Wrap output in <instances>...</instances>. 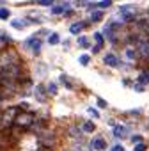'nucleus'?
Segmentation results:
<instances>
[{"label": "nucleus", "instance_id": "obj_1", "mask_svg": "<svg viewBox=\"0 0 149 151\" xmlns=\"http://www.w3.org/2000/svg\"><path fill=\"white\" fill-rule=\"evenodd\" d=\"M34 123H36V114L34 112H30V110H20L18 116H16V119H14V123H13V126L18 128V130H21V132H25Z\"/></svg>", "mask_w": 149, "mask_h": 151}, {"label": "nucleus", "instance_id": "obj_2", "mask_svg": "<svg viewBox=\"0 0 149 151\" xmlns=\"http://www.w3.org/2000/svg\"><path fill=\"white\" fill-rule=\"evenodd\" d=\"M20 110H21V107H9L7 110H4L2 116H0V124H2L4 128H11Z\"/></svg>", "mask_w": 149, "mask_h": 151}, {"label": "nucleus", "instance_id": "obj_3", "mask_svg": "<svg viewBox=\"0 0 149 151\" xmlns=\"http://www.w3.org/2000/svg\"><path fill=\"white\" fill-rule=\"evenodd\" d=\"M137 39V53L144 59H149V36H138Z\"/></svg>", "mask_w": 149, "mask_h": 151}, {"label": "nucleus", "instance_id": "obj_4", "mask_svg": "<svg viewBox=\"0 0 149 151\" xmlns=\"http://www.w3.org/2000/svg\"><path fill=\"white\" fill-rule=\"evenodd\" d=\"M11 64H18V57L14 52H0V68H4V66H11Z\"/></svg>", "mask_w": 149, "mask_h": 151}, {"label": "nucleus", "instance_id": "obj_5", "mask_svg": "<svg viewBox=\"0 0 149 151\" xmlns=\"http://www.w3.org/2000/svg\"><path fill=\"white\" fill-rule=\"evenodd\" d=\"M37 139H39V142H41L43 146H50V147H52V144L55 142V135H53V133H48V132H39V133H37Z\"/></svg>", "mask_w": 149, "mask_h": 151}, {"label": "nucleus", "instance_id": "obj_6", "mask_svg": "<svg viewBox=\"0 0 149 151\" xmlns=\"http://www.w3.org/2000/svg\"><path fill=\"white\" fill-rule=\"evenodd\" d=\"M25 48H30L32 52H39V48H41V39H37L36 36L34 37H29L27 41H25Z\"/></svg>", "mask_w": 149, "mask_h": 151}, {"label": "nucleus", "instance_id": "obj_7", "mask_svg": "<svg viewBox=\"0 0 149 151\" xmlns=\"http://www.w3.org/2000/svg\"><path fill=\"white\" fill-rule=\"evenodd\" d=\"M103 62H105L107 66H110V68H117V66H119V59H117L114 53H107L105 59H103Z\"/></svg>", "mask_w": 149, "mask_h": 151}, {"label": "nucleus", "instance_id": "obj_8", "mask_svg": "<svg viewBox=\"0 0 149 151\" xmlns=\"http://www.w3.org/2000/svg\"><path fill=\"white\" fill-rule=\"evenodd\" d=\"M91 147H94V149L101 151V149H105V147H107V142H105L101 137H96V139H92V142H91Z\"/></svg>", "mask_w": 149, "mask_h": 151}, {"label": "nucleus", "instance_id": "obj_9", "mask_svg": "<svg viewBox=\"0 0 149 151\" xmlns=\"http://www.w3.org/2000/svg\"><path fill=\"white\" fill-rule=\"evenodd\" d=\"M138 82H140L142 86L149 84V69H145V71H142V73H140V77H138Z\"/></svg>", "mask_w": 149, "mask_h": 151}, {"label": "nucleus", "instance_id": "obj_10", "mask_svg": "<svg viewBox=\"0 0 149 151\" xmlns=\"http://www.w3.org/2000/svg\"><path fill=\"white\" fill-rule=\"evenodd\" d=\"M84 27H85V23H73V25L69 27V32H71V34H78Z\"/></svg>", "mask_w": 149, "mask_h": 151}, {"label": "nucleus", "instance_id": "obj_11", "mask_svg": "<svg viewBox=\"0 0 149 151\" xmlns=\"http://www.w3.org/2000/svg\"><path fill=\"white\" fill-rule=\"evenodd\" d=\"M36 96H37L39 101H44L46 96H44V87H43V86H37V87H36Z\"/></svg>", "mask_w": 149, "mask_h": 151}, {"label": "nucleus", "instance_id": "obj_12", "mask_svg": "<svg viewBox=\"0 0 149 151\" xmlns=\"http://www.w3.org/2000/svg\"><path fill=\"white\" fill-rule=\"evenodd\" d=\"M124 133H126V128H124V126H115V128H114V135H115V137H122Z\"/></svg>", "mask_w": 149, "mask_h": 151}, {"label": "nucleus", "instance_id": "obj_13", "mask_svg": "<svg viewBox=\"0 0 149 151\" xmlns=\"http://www.w3.org/2000/svg\"><path fill=\"white\" fill-rule=\"evenodd\" d=\"M101 18H103V13H101V11H94V13L91 14V20H92V22H100Z\"/></svg>", "mask_w": 149, "mask_h": 151}, {"label": "nucleus", "instance_id": "obj_14", "mask_svg": "<svg viewBox=\"0 0 149 151\" xmlns=\"http://www.w3.org/2000/svg\"><path fill=\"white\" fill-rule=\"evenodd\" d=\"M96 130V126H94V123H91V121H87V123H84V132H94Z\"/></svg>", "mask_w": 149, "mask_h": 151}, {"label": "nucleus", "instance_id": "obj_15", "mask_svg": "<svg viewBox=\"0 0 149 151\" xmlns=\"http://www.w3.org/2000/svg\"><path fill=\"white\" fill-rule=\"evenodd\" d=\"M60 82H62V84H64V86H66L67 89H73V84L69 82V78L66 77V75H62V77H60Z\"/></svg>", "mask_w": 149, "mask_h": 151}, {"label": "nucleus", "instance_id": "obj_16", "mask_svg": "<svg viewBox=\"0 0 149 151\" xmlns=\"http://www.w3.org/2000/svg\"><path fill=\"white\" fill-rule=\"evenodd\" d=\"M66 9H67V6H57V7L52 9V13H53V14H60V13H64Z\"/></svg>", "mask_w": 149, "mask_h": 151}, {"label": "nucleus", "instance_id": "obj_17", "mask_svg": "<svg viewBox=\"0 0 149 151\" xmlns=\"http://www.w3.org/2000/svg\"><path fill=\"white\" fill-rule=\"evenodd\" d=\"M11 25H13L14 29H23L27 23H25V22H20V20H13V23H11Z\"/></svg>", "mask_w": 149, "mask_h": 151}, {"label": "nucleus", "instance_id": "obj_18", "mask_svg": "<svg viewBox=\"0 0 149 151\" xmlns=\"http://www.w3.org/2000/svg\"><path fill=\"white\" fill-rule=\"evenodd\" d=\"M78 45H80L82 48H87V46H89V41H87V37H84V36H82V37H78Z\"/></svg>", "mask_w": 149, "mask_h": 151}, {"label": "nucleus", "instance_id": "obj_19", "mask_svg": "<svg viewBox=\"0 0 149 151\" xmlns=\"http://www.w3.org/2000/svg\"><path fill=\"white\" fill-rule=\"evenodd\" d=\"M46 89H48V91H46L48 94H57V86H55V84H48Z\"/></svg>", "mask_w": 149, "mask_h": 151}, {"label": "nucleus", "instance_id": "obj_20", "mask_svg": "<svg viewBox=\"0 0 149 151\" xmlns=\"http://www.w3.org/2000/svg\"><path fill=\"white\" fill-rule=\"evenodd\" d=\"M9 9H0V20H7L9 18Z\"/></svg>", "mask_w": 149, "mask_h": 151}, {"label": "nucleus", "instance_id": "obj_21", "mask_svg": "<svg viewBox=\"0 0 149 151\" xmlns=\"http://www.w3.org/2000/svg\"><path fill=\"white\" fill-rule=\"evenodd\" d=\"M48 43H50V45H57V43H59V36H57V34H52V36L48 37Z\"/></svg>", "mask_w": 149, "mask_h": 151}, {"label": "nucleus", "instance_id": "obj_22", "mask_svg": "<svg viewBox=\"0 0 149 151\" xmlns=\"http://www.w3.org/2000/svg\"><path fill=\"white\" fill-rule=\"evenodd\" d=\"M145 149H147V146L144 142H137L135 144V151H145Z\"/></svg>", "mask_w": 149, "mask_h": 151}, {"label": "nucleus", "instance_id": "obj_23", "mask_svg": "<svg viewBox=\"0 0 149 151\" xmlns=\"http://www.w3.org/2000/svg\"><path fill=\"white\" fill-rule=\"evenodd\" d=\"M77 151H91V147L89 146H85V144H77V147H74Z\"/></svg>", "mask_w": 149, "mask_h": 151}, {"label": "nucleus", "instance_id": "obj_24", "mask_svg": "<svg viewBox=\"0 0 149 151\" xmlns=\"http://www.w3.org/2000/svg\"><path fill=\"white\" fill-rule=\"evenodd\" d=\"M94 39H96V43H98L100 46H103V36H101L100 32H96V34H94Z\"/></svg>", "mask_w": 149, "mask_h": 151}, {"label": "nucleus", "instance_id": "obj_25", "mask_svg": "<svg viewBox=\"0 0 149 151\" xmlns=\"http://www.w3.org/2000/svg\"><path fill=\"white\" fill-rule=\"evenodd\" d=\"M89 60H91V57H89V55H82V57H80V64H82V66H87V64H89Z\"/></svg>", "mask_w": 149, "mask_h": 151}, {"label": "nucleus", "instance_id": "obj_26", "mask_svg": "<svg viewBox=\"0 0 149 151\" xmlns=\"http://www.w3.org/2000/svg\"><path fill=\"white\" fill-rule=\"evenodd\" d=\"M69 132H71V135H73V137H78V135H82L80 128H74V126H73V128H69Z\"/></svg>", "mask_w": 149, "mask_h": 151}, {"label": "nucleus", "instance_id": "obj_27", "mask_svg": "<svg viewBox=\"0 0 149 151\" xmlns=\"http://www.w3.org/2000/svg\"><path fill=\"white\" fill-rule=\"evenodd\" d=\"M110 4H112L110 0H103V2H100V4H96V6L101 7V9H105V7H110Z\"/></svg>", "mask_w": 149, "mask_h": 151}, {"label": "nucleus", "instance_id": "obj_28", "mask_svg": "<svg viewBox=\"0 0 149 151\" xmlns=\"http://www.w3.org/2000/svg\"><path fill=\"white\" fill-rule=\"evenodd\" d=\"M126 55H128V59H137V52H133V50H126Z\"/></svg>", "mask_w": 149, "mask_h": 151}, {"label": "nucleus", "instance_id": "obj_29", "mask_svg": "<svg viewBox=\"0 0 149 151\" xmlns=\"http://www.w3.org/2000/svg\"><path fill=\"white\" fill-rule=\"evenodd\" d=\"M53 2H55V0H39V4H41V6H52Z\"/></svg>", "mask_w": 149, "mask_h": 151}, {"label": "nucleus", "instance_id": "obj_30", "mask_svg": "<svg viewBox=\"0 0 149 151\" xmlns=\"http://www.w3.org/2000/svg\"><path fill=\"white\" fill-rule=\"evenodd\" d=\"M98 107H101V109H107V101L100 98V100H98Z\"/></svg>", "mask_w": 149, "mask_h": 151}, {"label": "nucleus", "instance_id": "obj_31", "mask_svg": "<svg viewBox=\"0 0 149 151\" xmlns=\"http://www.w3.org/2000/svg\"><path fill=\"white\" fill-rule=\"evenodd\" d=\"M37 151H53V147H50V146H41Z\"/></svg>", "mask_w": 149, "mask_h": 151}, {"label": "nucleus", "instance_id": "obj_32", "mask_svg": "<svg viewBox=\"0 0 149 151\" xmlns=\"http://www.w3.org/2000/svg\"><path fill=\"white\" fill-rule=\"evenodd\" d=\"M131 140H133V142H140V140H142V137H140V135H133V137H131Z\"/></svg>", "mask_w": 149, "mask_h": 151}, {"label": "nucleus", "instance_id": "obj_33", "mask_svg": "<svg viewBox=\"0 0 149 151\" xmlns=\"http://www.w3.org/2000/svg\"><path fill=\"white\" fill-rule=\"evenodd\" d=\"M112 151H124V147L121 146V144H117V146H114V149Z\"/></svg>", "mask_w": 149, "mask_h": 151}, {"label": "nucleus", "instance_id": "obj_34", "mask_svg": "<svg viewBox=\"0 0 149 151\" xmlns=\"http://www.w3.org/2000/svg\"><path fill=\"white\" fill-rule=\"evenodd\" d=\"M133 89H135V91H138V93H142V89H144V86H133Z\"/></svg>", "mask_w": 149, "mask_h": 151}, {"label": "nucleus", "instance_id": "obj_35", "mask_svg": "<svg viewBox=\"0 0 149 151\" xmlns=\"http://www.w3.org/2000/svg\"><path fill=\"white\" fill-rule=\"evenodd\" d=\"M89 112H91V114H92V116H94V117H98V112H96V110H94V109H89Z\"/></svg>", "mask_w": 149, "mask_h": 151}, {"label": "nucleus", "instance_id": "obj_36", "mask_svg": "<svg viewBox=\"0 0 149 151\" xmlns=\"http://www.w3.org/2000/svg\"><path fill=\"white\" fill-rule=\"evenodd\" d=\"M0 101H2V96H0Z\"/></svg>", "mask_w": 149, "mask_h": 151}]
</instances>
